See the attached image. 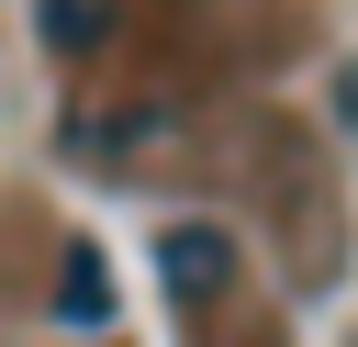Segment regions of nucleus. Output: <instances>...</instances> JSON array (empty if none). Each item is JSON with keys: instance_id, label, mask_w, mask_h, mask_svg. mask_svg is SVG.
I'll use <instances>...</instances> for the list:
<instances>
[{"instance_id": "obj_2", "label": "nucleus", "mask_w": 358, "mask_h": 347, "mask_svg": "<svg viewBox=\"0 0 358 347\" xmlns=\"http://www.w3.org/2000/svg\"><path fill=\"white\" fill-rule=\"evenodd\" d=\"M34 34L56 56H90V45H112V0H34Z\"/></svg>"}, {"instance_id": "obj_1", "label": "nucleus", "mask_w": 358, "mask_h": 347, "mask_svg": "<svg viewBox=\"0 0 358 347\" xmlns=\"http://www.w3.org/2000/svg\"><path fill=\"white\" fill-rule=\"evenodd\" d=\"M157 280H168V313H190V336L201 347H224V313L246 302V246L224 235V224H168L157 235Z\"/></svg>"}, {"instance_id": "obj_3", "label": "nucleus", "mask_w": 358, "mask_h": 347, "mask_svg": "<svg viewBox=\"0 0 358 347\" xmlns=\"http://www.w3.org/2000/svg\"><path fill=\"white\" fill-rule=\"evenodd\" d=\"M56 313H67V325H101V313H112V269H101V246H67V280H56Z\"/></svg>"}]
</instances>
